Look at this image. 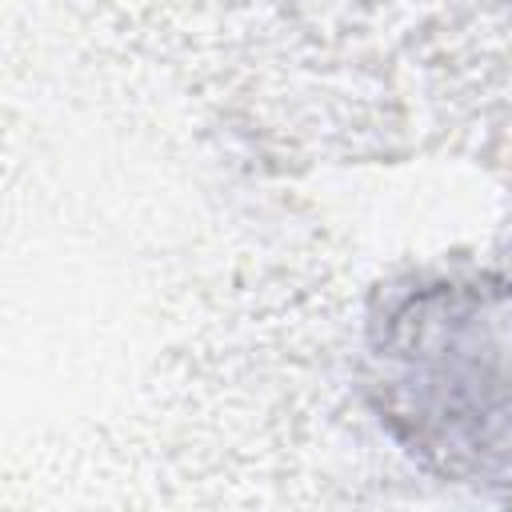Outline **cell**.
<instances>
[{
  "label": "cell",
  "mask_w": 512,
  "mask_h": 512,
  "mask_svg": "<svg viewBox=\"0 0 512 512\" xmlns=\"http://www.w3.org/2000/svg\"><path fill=\"white\" fill-rule=\"evenodd\" d=\"M408 348L416 352V400H404L416 440L460 456L512 452V300L456 296V308L420 312Z\"/></svg>",
  "instance_id": "cell-1"
}]
</instances>
